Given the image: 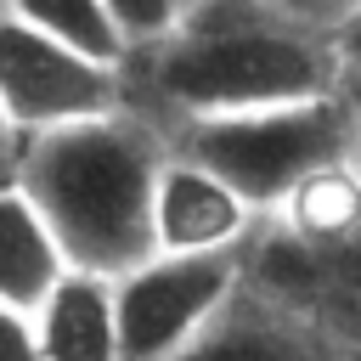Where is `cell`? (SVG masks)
I'll use <instances>...</instances> for the list:
<instances>
[{
  "label": "cell",
  "mask_w": 361,
  "mask_h": 361,
  "mask_svg": "<svg viewBox=\"0 0 361 361\" xmlns=\"http://www.w3.org/2000/svg\"><path fill=\"white\" fill-rule=\"evenodd\" d=\"M0 361H39V338H34V316L0 305Z\"/></svg>",
  "instance_id": "cell-13"
},
{
  "label": "cell",
  "mask_w": 361,
  "mask_h": 361,
  "mask_svg": "<svg viewBox=\"0 0 361 361\" xmlns=\"http://www.w3.org/2000/svg\"><path fill=\"white\" fill-rule=\"evenodd\" d=\"M169 361H333V350L316 322H305L299 310H288L243 276V288Z\"/></svg>",
  "instance_id": "cell-7"
},
{
  "label": "cell",
  "mask_w": 361,
  "mask_h": 361,
  "mask_svg": "<svg viewBox=\"0 0 361 361\" xmlns=\"http://www.w3.org/2000/svg\"><path fill=\"white\" fill-rule=\"evenodd\" d=\"M158 141L130 113L62 124L23 141L17 186L51 226L68 271L124 276L152 259V186H158Z\"/></svg>",
  "instance_id": "cell-1"
},
{
  "label": "cell",
  "mask_w": 361,
  "mask_h": 361,
  "mask_svg": "<svg viewBox=\"0 0 361 361\" xmlns=\"http://www.w3.org/2000/svg\"><path fill=\"white\" fill-rule=\"evenodd\" d=\"M327 51H333V68H338V79L361 85V0H350V6L333 17Z\"/></svg>",
  "instance_id": "cell-12"
},
{
  "label": "cell",
  "mask_w": 361,
  "mask_h": 361,
  "mask_svg": "<svg viewBox=\"0 0 361 361\" xmlns=\"http://www.w3.org/2000/svg\"><path fill=\"white\" fill-rule=\"evenodd\" d=\"M180 152L214 169L254 214H276L310 175L355 158V107L327 90L214 118H186Z\"/></svg>",
  "instance_id": "cell-3"
},
{
  "label": "cell",
  "mask_w": 361,
  "mask_h": 361,
  "mask_svg": "<svg viewBox=\"0 0 361 361\" xmlns=\"http://www.w3.org/2000/svg\"><path fill=\"white\" fill-rule=\"evenodd\" d=\"M243 288V254H152L113 276L118 361H169Z\"/></svg>",
  "instance_id": "cell-4"
},
{
  "label": "cell",
  "mask_w": 361,
  "mask_h": 361,
  "mask_svg": "<svg viewBox=\"0 0 361 361\" xmlns=\"http://www.w3.org/2000/svg\"><path fill=\"white\" fill-rule=\"evenodd\" d=\"M62 271H68V259H62L51 226L39 220V209L23 197L17 180L0 186V305L28 316Z\"/></svg>",
  "instance_id": "cell-9"
},
{
  "label": "cell",
  "mask_w": 361,
  "mask_h": 361,
  "mask_svg": "<svg viewBox=\"0 0 361 361\" xmlns=\"http://www.w3.org/2000/svg\"><path fill=\"white\" fill-rule=\"evenodd\" d=\"M39 361H118V322H113V276L62 271L51 293L28 310Z\"/></svg>",
  "instance_id": "cell-8"
},
{
  "label": "cell",
  "mask_w": 361,
  "mask_h": 361,
  "mask_svg": "<svg viewBox=\"0 0 361 361\" xmlns=\"http://www.w3.org/2000/svg\"><path fill=\"white\" fill-rule=\"evenodd\" d=\"M355 164H361V107H355Z\"/></svg>",
  "instance_id": "cell-15"
},
{
  "label": "cell",
  "mask_w": 361,
  "mask_h": 361,
  "mask_svg": "<svg viewBox=\"0 0 361 361\" xmlns=\"http://www.w3.org/2000/svg\"><path fill=\"white\" fill-rule=\"evenodd\" d=\"M0 11L90 62H107V68L130 62V34L118 28L107 0H0Z\"/></svg>",
  "instance_id": "cell-10"
},
{
  "label": "cell",
  "mask_w": 361,
  "mask_h": 361,
  "mask_svg": "<svg viewBox=\"0 0 361 361\" xmlns=\"http://www.w3.org/2000/svg\"><path fill=\"white\" fill-rule=\"evenodd\" d=\"M333 361H344V355H333Z\"/></svg>",
  "instance_id": "cell-16"
},
{
  "label": "cell",
  "mask_w": 361,
  "mask_h": 361,
  "mask_svg": "<svg viewBox=\"0 0 361 361\" xmlns=\"http://www.w3.org/2000/svg\"><path fill=\"white\" fill-rule=\"evenodd\" d=\"M254 209L197 158L175 152L152 186V248L158 254H237L254 231Z\"/></svg>",
  "instance_id": "cell-6"
},
{
  "label": "cell",
  "mask_w": 361,
  "mask_h": 361,
  "mask_svg": "<svg viewBox=\"0 0 361 361\" xmlns=\"http://www.w3.org/2000/svg\"><path fill=\"white\" fill-rule=\"evenodd\" d=\"M107 6H113L118 28L130 34V51H141V45L164 39V34L186 17V0H107Z\"/></svg>",
  "instance_id": "cell-11"
},
{
  "label": "cell",
  "mask_w": 361,
  "mask_h": 361,
  "mask_svg": "<svg viewBox=\"0 0 361 361\" xmlns=\"http://www.w3.org/2000/svg\"><path fill=\"white\" fill-rule=\"evenodd\" d=\"M17 164H23V130L0 113V186L17 180Z\"/></svg>",
  "instance_id": "cell-14"
},
{
  "label": "cell",
  "mask_w": 361,
  "mask_h": 361,
  "mask_svg": "<svg viewBox=\"0 0 361 361\" xmlns=\"http://www.w3.org/2000/svg\"><path fill=\"white\" fill-rule=\"evenodd\" d=\"M0 113L28 135L124 113V68L90 62L0 11Z\"/></svg>",
  "instance_id": "cell-5"
},
{
  "label": "cell",
  "mask_w": 361,
  "mask_h": 361,
  "mask_svg": "<svg viewBox=\"0 0 361 361\" xmlns=\"http://www.w3.org/2000/svg\"><path fill=\"white\" fill-rule=\"evenodd\" d=\"M147 90L180 118H214L271 102H305L338 90L333 51L282 17L259 11H192L152 45H141Z\"/></svg>",
  "instance_id": "cell-2"
}]
</instances>
